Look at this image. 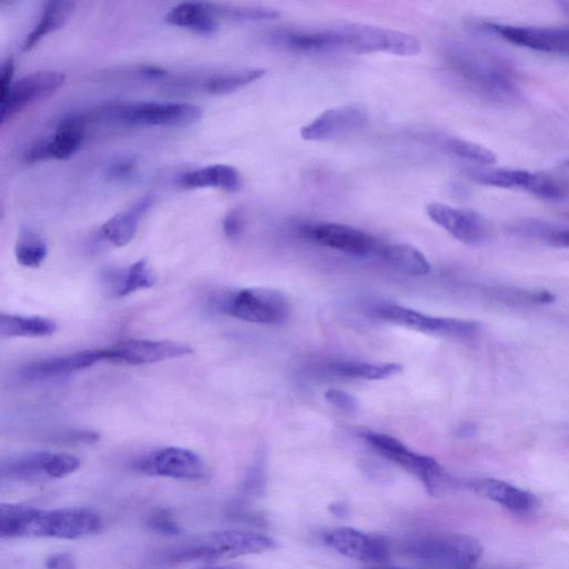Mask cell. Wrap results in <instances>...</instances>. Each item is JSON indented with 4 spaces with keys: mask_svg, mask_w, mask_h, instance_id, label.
<instances>
[{
    "mask_svg": "<svg viewBox=\"0 0 569 569\" xmlns=\"http://www.w3.org/2000/svg\"><path fill=\"white\" fill-rule=\"evenodd\" d=\"M213 4L219 22H269L281 16L276 9L264 6Z\"/></svg>",
    "mask_w": 569,
    "mask_h": 569,
    "instance_id": "836d02e7",
    "label": "cell"
},
{
    "mask_svg": "<svg viewBox=\"0 0 569 569\" xmlns=\"http://www.w3.org/2000/svg\"><path fill=\"white\" fill-rule=\"evenodd\" d=\"M76 3L71 0H54L44 7L38 24L29 33L23 44V52L32 51L45 37L63 28L75 11Z\"/></svg>",
    "mask_w": 569,
    "mask_h": 569,
    "instance_id": "f1b7e54d",
    "label": "cell"
},
{
    "mask_svg": "<svg viewBox=\"0 0 569 569\" xmlns=\"http://www.w3.org/2000/svg\"><path fill=\"white\" fill-rule=\"evenodd\" d=\"M277 39L288 51L299 54H322L339 51L335 27L289 31L278 35Z\"/></svg>",
    "mask_w": 569,
    "mask_h": 569,
    "instance_id": "d4e9b609",
    "label": "cell"
},
{
    "mask_svg": "<svg viewBox=\"0 0 569 569\" xmlns=\"http://www.w3.org/2000/svg\"><path fill=\"white\" fill-rule=\"evenodd\" d=\"M57 329V323L51 318L0 314V337L2 339L48 337L54 335Z\"/></svg>",
    "mask_w": 569,
    "mask_h": 569,
    "instance_id": "f546056e",
    "label": "cell"
},
{
    "mask_svg": "<svg viewBox=\"0 0 569 569\" xmlns=\"http://www.w3.org/2000/svg\"><path fill=\"white\" fill-rule=\"evenodd\" d=\"M45 567L46 569H77V562L73 554L58 552L46 558Z\"/></svg>",
    "mask_w": 569,
    "mask_h": 569,
    "instance_id": "b9f144b4",
    "label": "cell"
},
{
    "mask_svg": "<svg viewBox=\"0 0 569 569\" xmlns=\"http://www.w3.org/2000/svg\"><path fill=\"white\" fill-rule=\"evenodd\" d=\"M466 169L467 177L476 184L503 189H519V191L526 193L531 191L535 176V173L523 171V169L492 168L487 166H476Z\"/></svg>",
    "mask_w": 569,
    "mask_h": 569,
    "instance_id": "83f0119b",
    "label": "cell"
},
{
    "mask_svg": "<svg viewBox=\"0 0 569 569\" xmlns=\"http://www.w3.org/2000/svg\"><path fill=\"white\" fill-rule=\"evenodd\" d=\"M368 569H408V568H404V567H397V566H373L371 568Z\"/></svg>",
    "mask_w": 569,
    "mask_h": 569,
    "instance_id": "bcb514c9",
    "label": "cell"
},
{
    "mask_svg": "<svg viewBox=\"0 0 569 569\" xmlns=\"http://www.w3.org/2000/svg\"><path fill=\"white\" fill-rule=\"evenodd\" d=\"M154 204V196L139 198L126 211L116 214L101 227V236L106 242L116 247L131 243L141 225L142 219Z\"/></svg>",
    "mask_w": 569,
    "mask_h": 569,
    "instance_id": "7402d4cb",
    "label": "cell"
},
{
    "mask_svg": "<svg viewBox=\"0 0 569 569\" xmlns=\"http://www.w3.org/2000/svg\"><path fill=\"white\" fill-rule=\"evenodd\" d=\"M362 436L379 455L421 479L429 494L441 496L453 487L452 478L434 458L411 451L391 435L368 431Z\"/></svg>",
    "mask_w": 569,
    "mask_h": 569,
    "instance_id": "5b68a950",
    "label": "cell"
},
{
    "mask_svg": "<svg viewBox=\"0 0 569 569\" xmlns=\"http://www.w3.org/2000/svg\"><path fill=\"white\" fill-rule=\"evenodd\" d=\"M377 256L397 271L409 276L421 277L431 273V264L426 256L413 245H382Z\"/></svg>",
    "mask_w": 569,
    "mask_h": 569,
    "instance_id": "4dcf8cb0",
    "label": "cell"
},
{
    "mask_svg": "<svg viewBox=\"0 0 569 569\" xmlns=\"http://www.w3.org/2000/svg\"><path fill=\"white\" fill-rule=\"evenodd\" d=\"M266 74L264 68L244 67L209 75L201 81H194L199 91L209 95L223 96L235 93L261 79Z\"/></svg>",
    "mask_w": 569,
    "mask_h": 569,
    "instance_id": "484cf974",
    "label": "cell"
},
{
    "mask_svg": "<svg viewBox=\"0 0 569 569\" xmlns=\"http://www.w3.org/2000/svg\"><path fill=\"white\" fill-rule=\"evenodd\" d=\"M221 311L239 321L259 325H279L289 316L287 297L272 288H243L224 296Z\"/></svg>",
    "mask_w": 569,
    "mask_h": 569,
    "instance_id": "52a82bcc",
    "label": "cell"
},
{
    "mask_svg": "<svg viewBox=\"0 0 569 569\" xmlns=\"http://www.w3.org/2000/svg\"><path fill=\"white\" fill-rule=\"evenodd\" d=\"M149 531L163 536H178L182 533V526L169 509L157 508L146 518Z\"/></svg>",
    "mask_w": 569,
    "mask_h": 569,
    "instance_id": "d590c367",
    "label": "cell"
},
{
    "mask_svg": "<svg viewBox=\"0 0 569 569\" xmlns=\"http://www.w3.org/2000/svg\"><path fill=\"white\" fill-rule=\"evenodd\" d=\"M446 56L454 71L482 96L496 103L516 98V72L502 56L465 44L449 45Z\"/></svg>",
    "mask_w": 569,
    "mask_h": 569,
    "instance_id": "6da1fadb",
    "label": "cell"
},
{
    "mask_svg": "<svg viewBox=\"0 0 569 569\" xmlns=\"http://www.w3.org/2000/svg\"><path fill=\"white\" fill-rule=\"evenodd\" d=\"M105 282L111 286L115 297L123 298L154 287L157 277L146 259H141L127 268L107 272Z\"/></svg>",
    "mask_w": 569,
    "mask_h": 569,
    "instance_id": "4316f807",
    "label": "cell"
},
{
    "mask_svg": "<svg viewBox=\"0 0 569 569\" xmlns=\"http://www.w3.org/2000/svg\"><path fill=\"white\" fill-rule=\"evenodd\" d=\"M406 551L435 569H474L483 554L482 545L464 534L417 539L406 546Z\"/></svg>",
    "mask_w": 569,
    "mask_h": 569,
    "instance_id": "8992f818",
    "label": "cell"
},
{
    "mask_svg": "<svg viewBox=\"0 0 569 569\" xmlns=\"http://www.w3.org/2000/svg\"><path fill=\"white\" fill-rule=\"evenodd\" d=\"M92 123L126 127H185L201 121L203 109L189 103L118 102L89 113Z\"/></svg>",
    "mask_w": 569,
    "mask_h": 569,
    "instance_id": "3957f363",
    "label": "cell"
},
{
    "mask_svg": "<svg viewBox=\"0 0 569 569\" xmlns=\"http://www.w3.org/2000/svg\"><path fill=\"white\" fill-rule=\"evenodd\" d=\"M196 569H247V568L242 564H225V565L207 564L205 566L198 567Z\"/></svg>",
    "mask_w": 569,
    "mask_h": 569,
    "instance_id": "ee69618b",
    "label": "cell"
},
{
    "mask_svg": "<svg viewBox=\"0 0 569 569\" xmlns=\"http://www.w3.org/2000/svg\"><path fill=\"white\" fill-rule=\"evenodd\" d=\"M568 166H569V162H568Z\"/></svg>",
    "mask_w": 569,
    "mask_h": 569,
    "instance_id": "7dc6e473",
    "label": "cell"
},
{
    "mask_svg": "<svg viewBox=\"0 0 569 569\" xmlns=\"http://www.w3.org/2000/svg\"><path fill=\"white\" fill-rule=\"evenodd\" d=\"M136 472L155 477L179 479V481H199L207 474L204 459L191 449L169 446L156 449L136 459L133 463Z\"/></svg>",
    "mask_w": 569,
    "mask_h": 569,
    "instance_id": "8fae6325",
    "label": "cell"
},
{
    "mask_svg": "<svg viewBox=\"0 0 569 569\" xmlns=\"http://www.w3.org/2000/svg\"><path fill=\"white\" fill-rule=\"evenodd\" d=\"M426 213L436 225L445 229L458 242L467 246H479L487 242V222L481 214L472 209L433 203L427 206Z\"/></svg>",
    "mask_w": 569,
    "mask_h": 569,
    "instance_id": "ac0fdd59",
    "label": "cell"
},
{
    "mask_svg": "<svg viewBox=\"0 0 569 569\" xmlns=\"http://www.w3.org/2000/svg\"><path fill=\"white\" fill-rule=\"evenodd\" d=\"M179 185L187 189L217 188L235 193L243 188V178L235 167L216 164L183 174Z\"/></svg>",
    "mask_w": 569,
    "mask_h": 569,
    "instance_id": "603a6c76",
    "label": "cell"
},
{
    "mask_svg": "<svg viewBox=\"0 0 569 569\" xmlns=\"http://www.w3.org/2000/svg\"><path fill=\"white\" fill-rule=\"evenodd\" d=\"M264 483V464L263 459L258 458L254 463L245 479V491L247 493L258 494L262 492Z\"/></svg>",
    "mask_w": 569,
    "mask_h": 569,
    "instance_id": "ab89813d",
    "label": "cell"
},
{
    "mask_svg": "<svg viewBox=\"0 0 569 569\" xmlns=\"http://www.w3.org/2000/svg\"><path fill=\"white\" fill-rule=\"evenodd\" d=\"M469 488L478 496L489 499L517 515L533 514L539 506L535 495L499 479H475L469 483Z\"/></svg>",
    "mask_w": 569,
    "mask_h": 569,
    "instance_id": "44dd1931",
    "label": "cell"
},
{
    "mask_svg": "<svg viewBox=\"0 0 569 569\" xmlns=\"http://www.w3.org/2000/svg\"><path fill=\"white\" fill-rule=\"evenodd\" d=\"M137 169L134 159H118L107 168V176L114 179H125L131 177Z\"/></svg>",
    "mask_w": 569,
    "mask_h": 569,
    "instance_id": "60d3db41",
    "label": "cell"
},
{
    "mask_svg": "<svg viewBox=\"0 0 569 569\" xmlns=\"http://www.w3.org/2000/svg\"><path fill=\"white\" fill-rule=\"evenodd\" d=\"M105 348L107 362L132 366L151 365L194 353L184 343L143 338L124 339Z\"/></svg>",
    "mask_w": 569,
    "mask_h": 569,
    "instance_id": "5bb4252c",
    "label": "cell"
},
{
    "mask_svg": "<svg viewBox=\"0 0 569 569\" xmlns=\"http://www.w3.org/2000/svg\"><path fill=\"white\" fill-rule=\"evenodd\" d=\"M328 371L336 376L382 381L403 371L398 364H369L361 362H335L328 366Z\"/></svg>",
    "mask_w": 569,
    "mask_h": 569,
    "instance_id": "1f68e13d",
    "label": "cell"
},
{
    "mask_svg": "<svg viewBox=\"0 0 569 569\" xmlns=\"http://www.w3.org/2000/svg\"><path fill=\"white\" fill-rule=\"evenodd\" d=\"M65 81V74L55 71L36 72L18 79L9 92L0 98V124L4 125L26 107L52 96Z\"/></svg>",
    "mask_w": 569,
    "mask_h": 569,
    "instance_id": "2e32d148",
    "label": "cell"
},
{
    "mask_svg": "<svg viewBox=\"0 0 569 569\" xmlns=\"http://www.w3.org/2000/svg\"><path fill=\"white\" fill-rule=\"evenodd\" d=\"M331 511L337 516H343L347 513V507L343 503H336L331 507Z\"/></svg>",
    "mask_w": 569,
    "mask_h": 569,
    "instance_id": "f6af8a7d",
    "label": "cell"
},
{
    "mask_svg": "<svg viewBox=\"0 0 569 569\" xmlns=\"http://www.w3.org/2000/svg\"><path fill=\"white\" fill-rule=\"evenodd\" d=\"M341 51L359 54L386 53L402 57L416 56L421 43L413 35L371 25L337 27Z\"/></svg>",
    "mask_w": 569,
    "mask_h": 569,
    "instance_id": "ba28073f",
    "label": "cell"
},
{
    "mask_svg": "<svg viewBox=\"0 0 569 569\" xmlns=\"http://www.w3.org/2000/svg\"><path fill=\"white\" fill-rule=\"evenodd\" d=\"M245 226L246 217L242 208H233L224 217L223 232L229 241H238L244 234Z\"/></svg>",
    "mask_w": 569,
    "mask_h": 569,
    "instance_id": "8d00e7d4",
    "label": "cell"
},
{
    "mask_svg": "<svg viewBox=\"0 0 569 569\" xmlns=\"http://www.w3.org/2000/svg\"><path fill=\"white\" fill-rule=\"evenodd\" d=\"M444 146L449 153L478 166H491L496 163L497 157L491 149L463 138L447 137Z\"/></svg>",
    "mask_w": 569,
    "mask_h": 569,
    "instance_id": "e575fe53",
    "label": "cell"
},
{
    "mask_svg": "<svg viewBox=\"0 0 569 569\" xmlns=\"http://www.w3.org/2000/svg\"><path fill=\"white\" fill-rule=\"evenodd\" d=\"M381 321L411 329V331L447 338H471L479 331V324L466 319L435 317L396 304H379L373 309Z\"/></svg>",
    "mask_w": 569,
    "mask_h": 569,
    "instance_id": "30bf717a",
    "label": "cell"
},
{
    "mask_svg": "<svg viewBox=\"0 0 569 569\" xmlns=\"http://www.w3.org/2000/svg\"><path fill=\"white\" fill-rule=\"evenodd\" d=\"M165 22L201 35L215 34L221 23L214 11L213 3L196 2L176 5L165 16Z\"/></svg>",
    "mask_w": 569,
    "mask_h": 569,
    "instance_id": "cb8c5ba5",
    "label": "cell"
},
{
    "mask_svg": "<svg viewBox=\"0 0 569 569\" xmlns=\"http://www.w3.org/2000/svg\"><path fill=\"white\" fill-rule=\"evenodd\" d=\"M485 31L531 51L569 57V28L486 23Z\"/></svg>",
    "mask_w": 569,
    "mask_h": 569,
    "instance_id": "9a60e30c",
    "label": "cell"
},
{
    "mask_svg": "<svg viewBox=\"0 0 569 569\" xmlns=\"http://www.w3.org/2000/svg\"><path fill=\"white\" fill-rule=\"evenodd\" d=\"M534 231L544 241L555 247L569 248V228H542L536 226Z\"/></svg>",
    "mask_w": 569,
    "mask_h": 569,
    "instance_id": "f35d334b",
    "label": "cell"
},
{
    "mask_svg": "<svg viewBox=\"0 0 569 569\" xmlns=\"http://www.w3.org/2000/svg\"><path fill=\"white\" fill-rule=\"evenodd\" d=\"M91 118L86 113L68 115L58 123L51 137L41 139L28 148L24 155L26 164L32 165L47 159H65L74 156L83 146Z\"/></svg>",
    "mask_w": 569,
    "mask_h": 569,
    "instance_id": "7c38bea8",
    "label": "cell"
},
{
    "mask_svg": "<svg viewBox=\"0 0 569 569\" xmlns=\"http://www.w3.org/2000/svg\"><path fill=\"white\" fill-rule=\"evenodd\" d=\"M277 548L273 538L244 531H222L192 539L175 546L166 554V561L174 564H213L225 559L262 554Z\"/></svg>",
    "mask_w": 569,
    "mask_h": 569,
    "instance_id": "7a4b0ae2",
    "label": "cell"
},
{
    "mask_svg": "<svg viewBox=\"0 0 569 569\" xmlns=\"http://www.w3.org/2000/svg\"><path fill=\"white\" fill-rule=\"evenodd\" d=\"M15 76V63L12 58L6 59L0 72V98H3L12 88Z\"/></svg>",
    "mask_w": 569,
    "mask_h": 569,
    "instance_id": "7bdbcfd3",
    "label": "cell"
},
{
    "mask_svg": "<svg viewBox=\"0 0 569 569\" xmlns=\"http://www.w3.org/2000/svg\"><path fill=\"white\" fill-rule=\"evenodd\" d=\"M301 234L317 245L359 258L377 255L382 246L372 235L344 224H307L301 227Z\"/></svg>",
    "mask_w": 569,
    "mask_h": 569,
    "instance_id": "4fadbf2b",
    "label": "cell"
},
{
    "mask_svg": "<svg viewBox=\"0 0 569 569\" xmlns=\"http://www.w3.org/2000/svg\"><path fill=\"white\" fill-rule=\"evenodd\" d=\"M325 543L339 554L356 561L383 563L391 555L388 539L379 534H369L354 528H338L326 534Z\"/></svg>",
    "mask_w": 569,
    "mask_h": 569,
    "instance_id": "d6986e66",
    "label": "cell"
},
{
    "mask_svg": "<svg viewBox=\"0 0 569 569\" xmlns=\"http://www.w3.org/2000/svg\"><path fill=\"white\" fill-rule=\"evenodd\" d=\"M47 255L48 247L41 235L31 229L19 234L15 246V256L19 265L32 269L39 268L46 261Z\"/></svg>",
    "mask_w": 569,
    "mask_h": 569,
    "instance_id": "d6a6232c",
    "label": "cell"
},
{
    "mask_svg": "<svg viewBox=\"0 0 569 569\" xmlns=\"http://www.w3.org/2000/svg\"><path fill=\"white\" fill-rule=\"evenodd\" d=\"M368 123V112L361 104L329 108L302 128L308 142H328L361 131Z\"/></svg>",
    "mask_w": 569,
    "mask_h": 569,
    "instance_id": "e0dca14e",
    "label": "cell"
},
{
    "mask_svg": "<svg viewBox=\"0 0 569 569\" xmlns=\"http://www.w3.org/2000/svg\"><path fill=\"white\" fill-rule=\"evenodd\" d=\"M102 362H107L105 347L86 349L28 364L22 369V375L27 379L58 378L84 371Z\"/></svg>",
    "mask_w": 569,
    "mask_h": 569,
    "instance_id": "ffe728a7",
    "label": "cell"
},
{
    "mask_svg": "<svg viewBox=\"0 0 569 569\" xmlns=\"http://www.w3.org/2000/svg\"><path fill=\"white\" fill-rule=\"evenodd\" d=\"M81 461L68 453L28 452L9 456L0 464V475L16 482L55 481L74 474Z\"/></svg>",
    "mask_w": 569,
    "mask_h": 569,
    "instance_id": "9c48e42d",
    "label": "cell"
},
{
    "mask_svg": "<svg viewBox=\"0 0 569 569\" xmlns=\"http://www.w3.org/2000/svg\"><path fill=\"white\" fill-rule=\"evenodd\" d=\"M326 401L345 414L354 415L358 412L357 399L341 389L331 388L325 393Z\"/></svg>",
    "mask_w": 569,
    "mask_h": 569,
    "instance_id": "74e56055",
    "label": "cell"
},
{
    "mask_svg": "<svg viewBox=\"0 0 569 569\" xmlns=\"http://www.w3.org/2000/svg\"><path fill=\"white\" fill-rule=\"evenodd\" d=\"M101 516L86 508L42 509L29 506L22 523V537L81 539L103 531Z\"/></svg>",
    "mask_w": 569,
    "mask_h": 569,
    "instance_id": "277c9868",
    "label": "cell"
}]
</instances>
